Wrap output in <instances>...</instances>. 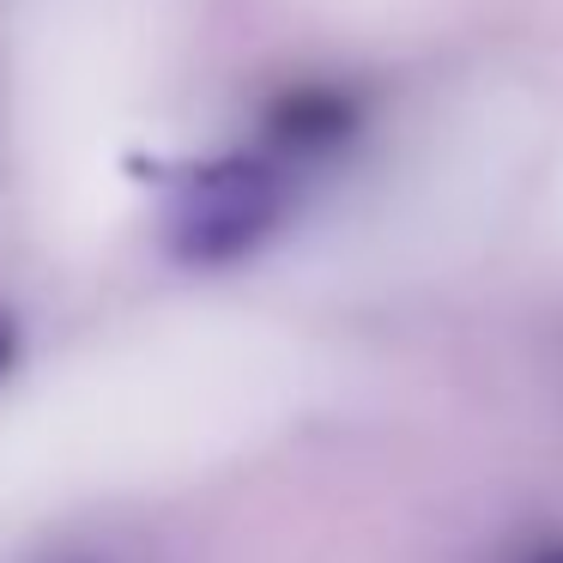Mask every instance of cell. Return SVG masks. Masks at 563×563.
Returning a JSON list of instances; mask_svg holds the SVG:
<instances>
[{"mask_svg":"<svg viewBox=\"0 0 563 563\" xmlns=\"http://www.w3.org/2000/svg\"><path fill=\"white\" fill-rule=\"evenodd\" d=\"M62 563H103V558H62Z\"/></svg>","mask_w":563,"mask_h":563,"instance_id":"cell-4","label":"cell"},{"mask_svg":"<svg viewBox=\"0 0 563 563\" xmlns=\"http://www.w3.org/2000/svg\"><path fill=\"white\" fill-rule=\"evenodd\" d=\"M13 364H19V321L0 309V382L13 376Z\"/></svg>","mask_w":563,"mask_h":563,"instance_id":"cell-2","label":"cell"},{"mask_svg":"<svg viewBox=\"0 0 563 563\" xmlns=\"http://www.w3.org/2000/svg\"><path fill=\"white\" fill-rule=\"evenodd\" d=\"M515 563H563V539H539V545H521Z\"/></svg>","mask_w":563,"mask_h":563,"instance_id":"cell-3","label":"cell"},{"mask_svg":"<svg viewBox=\"0 0 563 563\" xmlns=\"http://www.w3.org/2000/svg\"><path fill=\"white\" fill-rule=\"evenodd\" d=\"M291 164L273 152H224L212 164H195L183 188L164 207V243L188 267H231L255 255L285 219L291 200Z\"/></svg>","mask_w":563,"mask_h":563,"instance_id":"cell-1","label":"cell"}]
</instances>
